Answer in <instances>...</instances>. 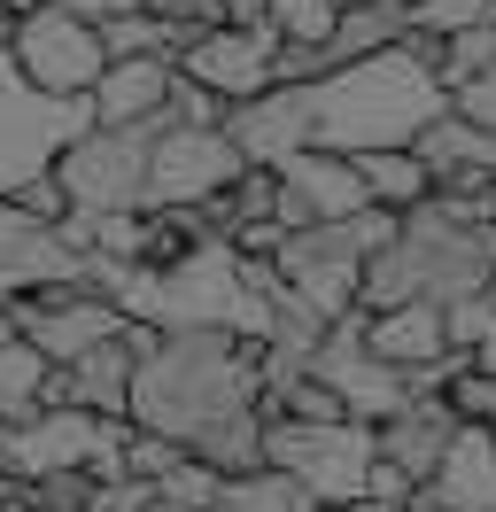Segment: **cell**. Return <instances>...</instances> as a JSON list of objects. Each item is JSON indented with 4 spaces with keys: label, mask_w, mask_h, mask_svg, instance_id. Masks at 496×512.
Segmentation results:
<instances>
[{
    "label": "cell",
    "mask_w": 496,
    "mask_h": 512,
    "mask_svg": "<svg viewBox=\"0 0 496 512\" xmlns=\"http://www.w3.org/2000/svg\"><path fill=\"white\" fill-rule=\"evenodd\" d=\"M124 412H132V427L171 435L179 450H194L233 412H264L256 342L225 334V326H163L148 350H140V365H132Z\"/></svg>",
    "instance_id": "1"
},
{
    "label": "cell",
    "mask_w": 496,
    "mask_h": 512,
    "mask_svg": "<svg viewBox=\"0 0 496 512\" xmlns=\"http://www.w3.org/2000/svg\"><path fill=\"white\" fill-rule=\"evenodd\" d=\"M442 78L419 63V47L411 32L396 47H380L365 63H341L326 78H310V140L318 148H341V156H357V148H396L411 132L427 125L434 109H442Z\"/></svg>",
    "instance_id": "2"
},
{
    "label": "cell",
    "mask_w": 496,
    "mask_h": 512,
    "mask_svg": "<svg viewBox=\"0 0 496 512\" xmlns=\"http://www.w3.org/2000/svg\"><path fill=\"white\" fill-rule=\"evenodd\" d=\"M372 450H380V443H372L365 419H287V412L264 419V466L295 474L318 505H349V497H365Z\"/></svg>",
    "instance_id": "3"
},
{
    "label": "cell",
    "mask_w": 496,
    "mask_h": 512,
    "mask_svg": "<svg viewBox=\"0 0 496 512\" xmlns=\"http://www.w3.org/2000/svg\"><path fill=\"white\" fill-rule=\"evenodd\" d=\"M8 55L24 70V86L47 94V101H86V86L101 78V63H109L101 24L78 16V8H62V0H39V8H24V16L8 24Z\"/></svg>",
    "instance_id": "4"
},
{
    "label": "cell",
    "mask_w": 496,
    "mask_h": 512,
    "mask_svg": "<svg viewBox=\"0 0 496 512\" xmlns=\"http://www.w3.org/2000/svg\"><path fill=\"white\" fill-rule=\"evenodd\" d=\"M148 140L155 125H86L47 171L70 210H148Z\"/></svg>",
    "instance_id": "5"
},
{
    "label": "cell",
    "mask_w": 496,
    "mask_h": 512,
    "mask_svg": "<svg viewBox=\"0 0 496 512\" xmlns=\"http://www.w3.org/2000/svg\"><path fill=\"white\" fill-rule=\"evenodd\" d=\"M233 171H241V148L225 140V125H155V140H148V210L210 202Z\"/></svg>",
    "instance_id": "6"
},
{
    "label": "cell",
    "mask_w": 496,
    "mask_h": 512,
    "mask_svg": "<svg viewBox=\"0 0 496 512\" xmlns=\"http://www.w3.org/2000/svg\"><path fill=\"white\" fill-rule=\"evenodd\" d=\"M279 39L272 24H194L186 32V47L171 55V70H186V78H202L217 101H248L264 94L279 78Z\"/></svg>",
    "instance_id": "7"
},
{
    "label": "cell",
    "mask_w": 496,
    "mask_h": 512,
    "mask_svg": "<svg viewBox=\"0 0 496 512\" xmlns=\"http://www.w3.org/2000/svg\"><path fill=\"white\" fill-rule=\"evenodd\" d=\"M279 171V202L272 218L295 233V225H326V218H349V210H365V179H357V163L341 156V148H295L287 163H272Z\"/></svg>",
    "instance_id": "8"
},
{
    "label": "cell",
    "mask_w": 496,
    "mask_h": 512,
    "mask_svg": "<svg viewBox=\"0 0 496 512\" xmlns=\"http://www.w3.org/2000/svg\"><path fill=\"white\" fill-rule=\"evenodd\" d=\"M225 140L241 148V163H287L295 148H310V86L272 78L264 94L225 101Z\"/></svg>",
    "instance_id": "9"
},
{
    "label": "cell",
    "mask_w": 496,
    "mask_h": 512,
    "mask_svg": "<svg viewBox=\"0 0 496 512\" xmlns=\"http://www.w3.org/2000/svg\"><path fill=\"white\" fill-rule=\"evenodd\" d=\"M419 497L450 512H496V427L489 419H458V435L442 450V466L419 481Z\"/></svg>",
    "instance_id": "10"
},
{
    "label": "cell",
    "mask_w": 496,
    "mask_h": 512,
    "mask_svg": "<svg viewBox=\"0 0 496 512\" xmlns=\"http://www.w3.org/2000/svg\"><path fill=\"white\" fill-rule=\"evenodd\" d=\"M163 94H171V55H109L86 86L93 125H163Z\"/></svg>",
    "instance_id": "11"
},
{
    "label": "cell",
    "mask_w": 496,
    "mask_h": 512,
    "mask_svg": "<svg viewBox=\"0 0 496 512\" xmlns=\"http://www.w3.org/2000/svg\"><path fill=\"white\" fill-rule=\"evenodd\" d=\"M450 435H458V412H450V396H411V404H396V412L372 427L380 458H388V466H403L411 481H427L434 466H442Z\"/></svg>",
    "instance_id": "12"
},
{
    "label": "cell",
    "mask_w": 496,
    "mask_h": 512,
    "mask_svg": "<svg viewBox=\"0 0 496 512\" xmlns=\"http://www.w3.org/2000/svg\"><path fill=\"white\" fill-rule=\"evenodd\" d=\"M411 156L427 163V179H450V171H496V132L481 117H465L458 101H442L427 125L411 132Z\"/></svg>",
    "instance_id": "13"
},
{
    "label": "cell",
    "mask_w": 496,
    "mask_h": 512,
    "mask_svg": "<svg viewBox=\"0 0 496 512\" xmlns=\"http://www.w3.org/2000/svg\"><path fill=\"white\" fill-rule=\"evenodd\" d=\"M365 350L380 357V365H427V357H442L450 342H442V303H427V295H411V303H388V311H365Z\"/></svg>",
    "instance_id": "14"
},
{
    "label": "cell",
    "mask_w": 496,
    "mask_h": 512,
    "mask_svg": "<svg viewBox=\"0 0 496 512\" xmlns=\"http://www.w3.org/2000/svg\"><path fill=\"white\" fill-rule=\"evenodd\" d=\"M357 179H365V202L372 210H411V202H427V163L411 156V140H396V148H357Z\"/></svg>",
    "instance_id": "15"
},
{
    "label": "cell",
    "mask_w": 496,
    "mask_h": 512,
    "mask_svg": "<svg viewBox=\"0 0 496 512\" xmlns=\"http://www.w3.org/2000/svg\"><path fill=\"white\" fill-rule=\"evenodd\" d=\"M310 497L295 474H279V466H248V474H225L217 481V505L210 512H310Z\"/></svg>",
    "instance_id": "16"
},
{
    "label": "cell",
    "mask_w": 496,
    "mask_h": 512,
    "mask_svg": "<svg viewBox=\"0 0 496 512\" xmlns=\"http://www.w3.org/2000/svg\"><path fill=\"white\" fill-rule=\"evenodd\" d=\"M39 381H47V350L8 334L0 342V419H31L39 412Z\"/></svg>",
    "instance_id": "17"
},
{
    "label": "cell",
    "mask_w": 496,
    "mask_h": 512,
    "mask_svg": "<svg viewBox=\"0 0 496 512\" xmlns=\"http://www.w3.org/2000/svg\"><path fill=\"white\" fill-rule=\"evenodd\" d=\"M489 63H496V16H481V24H465V32L442 39L434 78H442V94H450V86H465V78H481Z\"/></svg>",
    "instance_id": "18"
},
{
    "label": "cell",
    "mask_w": 496,
    "mask_h": 512,
    "mask_svg": "<svg viewBox=\"0 0 496 512\" xmlns=\"http://www.w3.org/2000/svg\"><path fill=\"white\" fill-rule=\"evenodd\" d=\"M341 0H264V24H272L279 47H326Z\"/></svg>",
    "instance_id": "19"
},
{
    "label": "cell",
    "mask_w": 496,
    "mask_h": 512,
    "mask_svg": "<svg viewBox=\"0 0 496 512\" xmlns=\"http://www.w3.org/2000/svg\"><path fill=\"white\" fill-rule=\"evenodd\" d=\"M496 334V280H481V288H465L442 303V342L450 350H473V342H489Z\"/></svg>",
    "instance_id": "20"
},
{
    "label": "cell",
    "mask_w": 496,
    "mask_h": 512,
    "mask_svg": "<svg viewBox=\"0 0 496 512\" xmlns=\"http://www.w3.org/2000/svg\"><path fill=\"white\" fill-rule=\"evenodd\" d=\"M163 125H225V101H217L202 78L171 70V94H163Z\"/></svg>",
    "instance_id": "21"
},
{
    "label": "cell",
    "mask_w": 496,
    "mask_h": 512,
    "mask_svg": "<svg viewBox=\"0 0 496 512\" xmlns=\"http://www.w3.org/2000/svg\"><path fill=\"white\" fill-rule=\"evenodd\" d=\"M481 16H489V0H411V32H427V39H450L465 24H481Z\"/></svg>",
    "instance_id": "22"
},
{
    "label": "cell",
    "mask_w": 496,
    "mask_h": 512,
    "mask_svg": "<svg viewBox=\"0 0 496 512\" xmlns=\"http://www.w3.org/2000/svg\"><path fill=\"white\" fill-rule=\"evenodd\" d=\"M8 202H16V210H31L39 225H55L62 210H70V194H62V179H55V171H31V179H24L16 194H8Z\"/></svg>",
    "instance_id": "23"
},
{
    "label": "cell",
    "mask_w": 496,
    "mask_h": 512,
    "mask_svg": "<svg viewBox=\"0 0 496 512\" xmlns=\"http://www.w3.org/2000/svg\"><path fill=\"white\" fill-rule=\"evenodd\" d=\"M341 512H411V497H357V505H341Z\"/></svg>",
    "instance_id": "24"
},
{
    "label": "cell",
    "mask_w": 496,
    "mask_h": 512,
    "mask_svg": "<svg viewBox=\"0 0 496 512\" xmlns=\"http://www.w3.org/2000/svg\"><path fill=\"white\" fill-rule=\"evenodd\" d=\"M473 365H481V373H496V334H489V342H473Z\"/></svg>",
    "instance_id": "25"
},
{
    "label": "cell",
    "mask_w": 496,
    "mask_h": 512,
    "mask_svg": "<svg viewBox=\"0 0 496 512\" xmlns=\"http://www.w3.org/2000/svg\"><path fill=\"white\" fill-rule=\"evenodd\" d=\"M8 334H16V311H8V303H0V342H8Z\"/></svg>",
    "instance_id": "26"
},
{
    "label": "cell",
    "mask_w": 496,
    "mask_h": 512,
    "mask_svg": "<svg viewBox=\"0 0 496 512\" xmlns=\"http://www.w3.org/2000/svg\"><path fill=\"white\" fill-rule=\"evenodd\" d=\"M411 512H450V505H434V497H411Z\"/></svg>",
    "instance_id": "27"
}]
</instances>
